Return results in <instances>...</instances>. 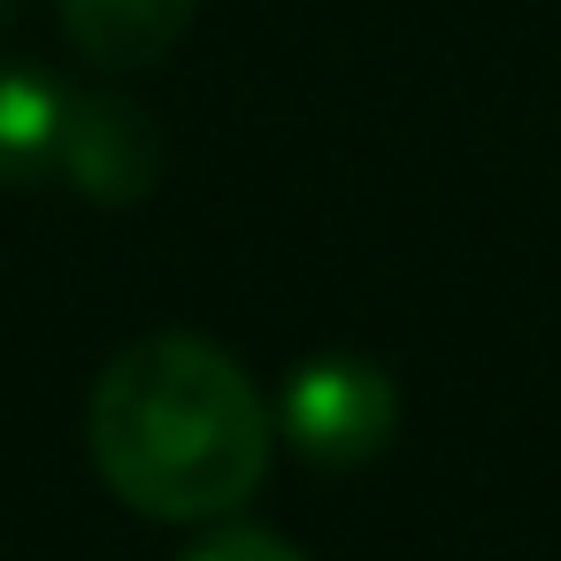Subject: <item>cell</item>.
<instances>
[{"label": "cell", "mask_w": 561, "mask_h": 561, "mask_svg": "<svg viewBox=\"0 0 561 561\" xmlns=\"http://www.w3.org/2000/svg\"><path fill=\"white\" fill-rule=\"evenodd\" d=\"M85 446L124 507L154 523H216L270 477V408L224 346L147 331L101 369Z\"/></svg>", "instance_id": "1"}, {"label": "cell", "mask_w": 561, "mask_h": 561, "mask_svg": "<svg viewBox=\"0 0 561 561\" xmlns=\"http://www.w3.org/2000/svg\"><path fill=\"white\" fill-rule=\"evenodd\" d=\"M277 431L285 446H300V461L316 469H362L392 446L400 431V392L377 362H354V354H323V362H300L285 377V400H277Z\"/></svg>", "instance_id": "2"}, {"label": "cell", "mask_w": 561, "mask_h": 561, "mask_svg": "<svg viewBox=\"0 0 561 561\" xmlns=\"http://www.w3.org/2000/svg\"><path fill=\"white\" fill-rule=\"evenodd\" d=\"M62 178L101 208H139L162 185V124L124 93H70Z\"/></svg>", "instance_id": "3"}, {"label": "cell", "mask_w": 561, "mask_h": 561, "mask_svg": "<svg viewBox=\"0 0 561 561\" xmlns=\"http://www.w3.org/2000/svg\"><path fill=\"white\" fill-rule=\"evenodd\" d=\"M193 9L201 0H62V32L93 70L131 78V70H154L185 39Z\"/></svg>", "instance_id": "4"}, {"label": "cell", "mask_w": 561, "mask_h": 561, "mask_svg": "<svg viewBox=\"0 0 561 561\" xmlns=\"http://www.w3.org/2000/svg\"><path fill=\"white\" fill-rule=\"evenodd\" d=\"M62 131H70V93L32 70L9 62L0 70V185H39L62 170Z\"/></svg>", "instance_id": "5"}, {"label": "cell", "mask_w": 561, "mask_h": 561, "mask_svg": "<svg viewBox=\"0 0 561 561\" xmlns=\"http://www.w3.org/2000/svg\"><path fill=\"white\" fill-rule=\"evenodd\" d=\"M185 561H308V553H293L285 538H270V530H216V538H201Z\"/></svg>", "instance_id": "6"}, {"label": "cell", "mask_w": 561, "mask_h": 561, "mask_svg": "<svg viewBox=\"0 0 561 561\" xmlns=\"http://www.w3.org/2000/svg\"><path fill=\"white\" fill-rule=\"evenodd\" d=\"M0 16H9V0H0Z\"/></svg>", "instance_id": "7"}]
</instances>
